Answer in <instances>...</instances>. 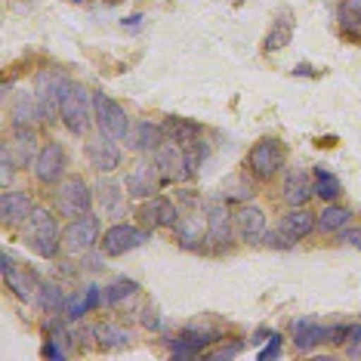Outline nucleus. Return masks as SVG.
<instances>
[{"mask_svg": "<svg viewBox=\"0 0 361 361\" xmlns=\"http://www.w3.org/2000/svg\"><path fill=\"white\" fill-rule=\"evenodd\" d=\"M93 114H96V124H99L102 136L114 139V142H121V139L130 136V118L127 111L121 109L118 102L111 99L109 93H93Z\"/></svg>", "mask_w": 361, "mask_h": 361, "instance_id": "nucleus-1", "label": "nucleus"}, {"mask_svg": "<svg viewBox=\"0 0 361 361\" xmlns=\"http://www.w3.org/2000/svg\"><path fill=\"white\" fill-rule=\"evenodd\" d=\"M28 247L44 259H53L59 253V228H56V216L44 207L31 210V235H28Z\"/></svg>", "mask_w": 361, "mask_h": 361, "instance_id": "nucleus-2", "label": "nucleus"}, {"mask_svg": "<svg viewBox=\"0 0 361 361\" xmlns=\"http://www.w3.org/2000/svg\"><path fill=\"white\" fill-rule=\"evenodd\" d=\"M59 118L68 133L75 136H84L87 127H90V109H87V90L71 84L68 90H65L62 96V105H59Z\"/></svg>", "mask_w": 361, "mask_h": 361, "instance_id": "nucleus-3", "label": "nucleus"}, {"mask_svg": "<svg viewBox=\"0 0 361 361\" xmlns=\"http://www.w3.org/2000/svg\"><path fill=\"white\" fill-rule=\"evenodd\" d=\"M247 167L257 179H272L284 167V145L278 139H262L247 154Z\"/></svg>", "mask_w": 361, "mask_h": 361, "instance_id": "nucleus-4", "label": "nucleus"}, {"mask_svg": "<svg viewBox=\"0 0 361 361\" xmlns=\"http://www.w3.org/2000/svg\"><path fill=\"white\" fill-rule=\"evenodd\" d=\"M90 207H93V195H90L84 179L80 176L65 179L62 188H59V213L62 216H71V219L87 216Z\"/></svg>", "mask_w": 361, "mask_h": 361, "instance_id": "nucleus-5", "label": "nucleus"}, {"mask_svg": "<svg viewBox=\"0 0 361 361\" xmlns=\"http://www.w3.org/2000/svg\"><path fill=\"white\" fill-rule=\"evenodd\" d=\"M68 87H71V80L65 75H59V71H40L37 75L35 93H37V99H40V105H44V111H47V121L56 118V111H59L62 96H65V90Z\"/></svg>", "mask_w": 361, "mask_h": 361, "instance_id": "nucleus-6", "label": "nucleus"}, {"mask_svg": "<svg viewBox=\"0 0 361 361\" xmlns=\"http://www.w3.org/2000/svg\"><path fill=\"white\" fill-rule=\"evenodd\" d=\"M149 235H152L149 228H136V226L118 223V226H111L109 232H105L102 250H105V257H124L127 250H133V247H139V244L149 241Z\"/></svg>", "mask_w": 361, "mask_h": 361, "instance_id": "nucleus-7", "label": "nucleus"}, {"mask_svg": "<svg viewBox=\"0 0 361 361\" xmlns=\"http://www.w3.org/2000/svg\"><path fill=\"white\" fill-rule=\"evenodd\" d=\"M204 213H207V241L213 250H226L232 244V213L223 201H207L204 204Z\"/></svg>", "mask_w": 361, "mask_h": 361, "instance_id": "nucleus-8", "label": "nucleus"}, {"mask_svg": "<svg viewBox=\"0 0 361 361\" xmlns=\"http://www.w3.org/2000/svg\"><path fill=\"white\" fill-rule=\"evenodd\" d=\"M96 241H102V238H99V219L93 213L71 219V226L65 228V250L68 253H87Z\"/></svg>", "mask_w": 361, "mask_h": 361, "instance_id": "nucleus-9", "label": "nucleus"}, {"mask_svg": "<svg viewBox=\"0 0 361 361\" xmlns=\"http://www.w3.org/2000/svg\"><path fill=\"white\" fill-rule=\"evenodd\" d=\"M164 183L161 170L154 161H139L127 176V195L130 198H152L158 192V185Z\"/></svg>", "mask_w": 361, "mask_h": 361, "instance_id": "nucleus-10", "label": "nucleus"}, {"mask_svg": "<svg viewBox=\"0 0 361 361\" xmlns=\"http://www.w3.org/2000/svg\"><path fill=\"white\" fill-rule=\"evenodd\" d=\"M65 173V154H62V145L59 142H47L40 154L35 158V176L40 179L44 185H56Z\"/></svg>", "mask_w": 361, "mask_h": 361, "instance_id": "nucleus-11", "label": "nucleus"}, {"mask_svg": "<svg viewBox=\"0 0 361 361\" xmlns=\"http://www.w3.org/2000/svg\"><path fill=\"white\" fill-rule=\"evenodd\" d=\"M154 164H158L164 183H176V179H185V154H183V145L176 142H161L154 149Z\"/></svg>", "mask_w": 361, "mask_h": 361, "instance_id": "nucleus-12", "label": "nucleus"}, {"mask_svg": "<svg viewBox=\"0 0 361 361\" xmlns=\"http://www.w3.org/2000/svg\"><path fill=\"white\" fill-rule=\"evenodd\" d=\"M204 238H207V213H188L179 216L176 223V241L188 250L204 247Z\"/></svg>", "mask_w": 361, "mask_h": 361, "instance_id": "nucleus-13", "label": "nucleus"}, {"mask_svg": "<svg viewBox=\"0 0 361 361\" xmlns=\"http://www.w3.org/2000/svg\"><path fill=\"white\" fill-rule=\"evenodd\" d=\"M281 195H284V201L290 204V207H306V201L315 195V185L309 183V173L302 167H293V170H287V176H284V188H281Z\"/></svg>", "mask_w": 361, "mask_h": 361, "instance_id": "nucleus-14", "label": "nucleus"}, {"mask_svg": "<svg viewBox=\"0 0 361 361\" xmlns=\"http://www.w3.org/2000/svg\"><path fill=\"white\" fill-rule=\"evenodd\" d=\"M235 226H238V235H241L247 244H259L262 238H266V213L259 207L244 204V207L235 213Z\"/></svg>", "mask_w": 361, "mask_h": 361, "instance_id": "nucleus-15", "label": "nucleus"}, {"mask_svg": "<svg viewBox=\"0 0 361 361\" xmlns=\"http://www.w3.org/2000/svg\"><path fill=\"white\" fill-rule=\"evenodd\" d=\"M0 262H4V278H6V284H10V290L16 293L19 300H40V284L35 281L31 275H19L16 272V262H13V257H0Z\"/></svg>", "mask_w": 361, "mask_h": 361, "instance_id": "nucleus-16", "label": "nucleus"}, {"mask_svg": "<svg viewBox=\"0 0 361 361\" xmlns=\"http://www.w3.org/2000/svg\"><path fill=\"white\" fill-rule=\"evenodd\" d=\"M87 158H90V167H96L99 173H111V170L121 164V152L114 149V139L102 136V139H93V142L87 145Z\"/></svg>", "mask_w": 361, "mask_h": 361, "instance_id": "nucleus-17", "label": "nucleus"}, {"mask_svg": "<svg viewBox=\"0 0 361 361\" xmlns=\"http://www.w3.org/2000/svg\"><path fill=\"white\" fill-rule=\"evenodd\" d=\"M142 219L149 228H161V226H176L179 223V210L173 207V201L167 198H152L142 207Z\"/></svg>", "mask_w": 361, "mask_h": 361, "instance_id": "nucleus-18", "label": "nucleus"}, {"mask_svg": "<svg viewBox=\"0 0 361 361\" xmlns=\"http://www.w3.org/2000/svg\"><path fill=\"white\" fill-rule=\"evenodd\" d=\"M40 118H47V111H44V105H40L37 93L35 96L22 93L19 99H16V105H13V124L16 127H35Z\"/></svg>", "mask_w": 361, "mask_h": 361, "instance_id": "nucleus-19", "label": "nucleus"}, {"mask_svg": "<svg viewBox=\"0 0 361 361\" xmlns=\"http://www.w3.org/2000/svg\"><path fill=\"white\" fill-rule=\"evenodd\" d=\"M31 210L35 207H31V198L25 192H4V198H0V219H4V226L19 223Z\"/></svg>", "mask_w": 361, "mask_h": 361, "instance_id": "nucleus-20", "label": "nucleus"}, {"mask_svg": "<svg viewBox=\"0 0 361 361\" xmlns=\"http://www.w3.org/2000/svg\"><path fill=\"white\" fill-rule=\"evenodd\" d=\"M127 139H130V149L154 152L161 145V139H164V127H154V124H149V121H139V124L133 127V133H130Z\"/></svg>", "mask_w": 361, "mask_h": 361, "instance_id": "nucleus-21", "label": "nucleus"}, {"mask_svg": "<svg viewBox=\"0 0 361 361\" xmlns=\"http://www.w3.org/2000/svg\"><path fill=\"white\" fill-rule=\"evenodd\" d=\"M315 226H318V216H315V213H309L306 207H293L284 216V223H281L284 232L293 235L297 241H302L306 235H312V228H315Z\"/></svg>", "mask_w": 361, "mask_h": 361, "instance_id": "nucleus-22", "label": "nucleus"}, {"mask_svg": "<svg viewBox=\"0 0 361 361\" xmlns=\"http://www.w3.org/2000/svg\"><path fill=\"white\" fill-rule=\"evenodd\" d=\"M293 340H297V349L300 352H309V349H315L318 343H327V327L322 324H315V322H297L293 324Z\"/></svg>", "mask_w": 361, "mask_h": 361, "instance_id": "nucleus-23", "label": "nucleus"}, {"mask_svg": "<svg viewBox=\"0 0 361 361\" xmlns=\"http://www.w3.org/2000/svg\"><path fill=\"white\" fill-rule=\"evenodd\" d=\"M164 136H167L170 142H176V145H188V142H195V139L201 136V124H195V121H183V118H167V124H164Z\"/></svg>", "mask_w": 361, "mask_h": 361, "instance_id": "nucleus-24", "label": "nucleus"}, {"mask_svg": "<svg viewBox=\"0 0 361 361\" xmlns=\"http://www.w3.org/2000/svg\"><path fill=\"white\" fill-rule=\"evenodd\" d=\"M93 336L99 340V346H105V349H118V346H130V343H133V334H130L127 327L105 324V322L93 327Z\"/></svg>", "mask_w": 361, "mask_h": 361, "instance_id": "nucleus-25", "label": "nucleus"}, {"mask_svg": "<svg viewBox=\"0 0 361 361\" xmlns=\"http://www.w3.org/2000/svg\"><path fill=\"white\" fill-rule=\"evenodd\" d=\"M352 219V210L340 207V204H327V207L318 213V228L322 232H340V228H346Z\"/></svg>", "mask_w": 361, "mask_h": 361, "instance_id": "nucleus-26", "label": "nucleus"}, {"mask_svg": "<svg viewBox=\"0 0 361 361\" xmlns=\"http://www.w3.org/2000/svg\"><path fill=\"white\" fill-rule=\"evenodd\" d=\"M96 192H99V207L105 210V216H118V213L124 210V192L114 183H105L102 179Z\"/></svg>", "mask_w": 361, "mask_h": 361, "instance_id": "nucleus-27", "label": "nucleus"}, {"mask_svg": "<svg viewBox=\"0 0 361 361\" xmlns=\"http://www.w3.org/2000/svg\"><path fill=\"white\" fill-rule=\"evenodd\" d=\"M312 185H315L318 198H324V201H336V198H340V192H343L340 179H336L334 173H327L324 167L315 170V179H312Z\"/></svg>", "mask_w": 361, "mask_h": 361, "instance_id": "nucleus-28", "label": "nucleus"}, {"mask_svg": "<svg viewBox=\"0 0 361 361\" xmlns=\"http://www.w3.org/2000/svg\"><path fill=\"white\" fill-rule=\"evenodd\" d=\"M290 35H293L290 19H278L275 28L269 31V37H266V53H275V50H281V47H287L290 44Z\"/></svg>", "mask_w": 361, "mask_h": 361, "instance_id": "nucleus-29", "label": "nucleus"}, {"mask_svg": "<svg viewBox=\"0 0 361 361\" xmlns=\"http://www.w3.org/2000/svg\"><path fill=\"white\" fill-rule=\"evenodd\" d=\"M99 302H102V293H99V287H90V290L84 293V297L71 300V302H68V306H65V309H68V318H80V315H87V312L93 309V306H99Z\"/></svg>", "mask_w": 361, "mask_h": 361, "instance_id": "nucleus-30", "label": "nucleus"}, {"mask_svg": "<svg viewBox=\"0 0 361 361\" xmlns=\"http://www.w3.org/2000/svg\"><path fill=\"white\" fill-rule=\"evenodd\" d=\"M136 290H139V284H136V281H130V278H121V281H114V284L105 287L102 300H105V306H114V302L127 300L130 293H136Z\"/></svg>", "mask_w": 361, "mask_h": 361, "instance_id": "nucleus-31", "label": "nucleus"}, {"mask_svg": "<svg viewBox=\"0 0 361 361\" xmlns=\"http://www.w3.org/2000/svg\"><path fill=\"white\" fill-rule=\"evenodd\" d=\"M183 154H185V179H188V176H195V173H198L201 161L207 158V145H204V142H198V139H195V142L183 145Z\"/></svg>", "mask_w": 361, "mask_h": 361, "instance_id": "nucleus-32", "label": "nucleus"}, {"mask_svg": "<svg viewBox=\"0 0 361 361\" xmlns=\"http://www.w3.org/2000/svg\"><path fill=\"white\" fill-rule=\"evenodd\" d=\"M40 302H44L47 312H56V309L65 306V297L56 284H40Z\"/></svg>", "mask_w": 361, "mask_h": 361, "instance_id": "nucleus-33", "label": "nucleus"}, {"mask_svg": "<svg viewBox=\"0 0 361 361\" xmlns=\"http://www.w3.org/2000/svg\"><path fill=\"white\" fill-rule=\"evenodd\" d=\"M340 28L352 37H361V13H349V10H340Z\"/></svg>", "mask_w": 361, "mask_h": 361, "instance_id": "nucleus-34", "label": "nucleus"}, {"mask_svg": "<svg viewBox=\"0 0 361 361\" xmlns=\"http://www.w3.org/2000/svg\"><path fill=\"white\" fill-rule=\"evenodd\" d=\"M266 241H269V247H281V250H290L293 244H297V238H293V235H287L284 228H278V232H266Z\"/></svg>", "mask_w": 361, "mask_h": 361, "instance_id": "nucleus-35", "label": "nucleus"}, {"mask_svg": "<svg viewBox=\"0 0 361 361\" xmlns=\"http://www.w3.org/2000/svg\"><path fill=\"white\" fill-rule=\"evenodd\" d=\"M244 346H241V343H232V346H223V349H213L210 352V355L207 358H235L238 355V352H241Z\"/></svg>", "mask_w": 361, "mask_h": 361, "instance_id": "nucleus-36", "label": "nucleus"}, {"mask_svg": "<svg viewBox=\"0 0 361 361\" xmlns=\"http://www.w3.org/2000/svg\"><path fill=\"white\" fill-rule=\"evenodd\" d=\"M275 355H281V336H272V343H269V346L259 352L262 361H266V358H275Z\"/></svg>", "mask_w": 361, "mask_h": 361, "instance_id": "nucleus-37", "label": "nucleus"}, {"mask_svg": "<svg viewBox=\"0 0 361 361\" xmlns=\"http://www.w3.org/2000/svg\"><path fill=\"white\" fill-rule=\"evenodd\" d=\"M0 164H4V185H6V179L13 176V154L6 145H4V152H0Z\"/></svg>", "mask_w": 361, "mask_h": 361, "instance_id": "nucleus-38", "label": "nucleus"}, {"mask_svg": "<svg viewBox=\"0 0 361 361\" xmlns=\"http://www.w3.org/2000/svg\"><path fill=\"white\" fill-rule=\"evenodd\" d=\"M343 241L361 250V228H346V232H343Z\"/></svg>", "mask_w": 361, "mask_h": 361, "instance_id": "nucleus-39", "label": "nucleus"}, {"mask_svg": "<svg viewBox=\"0 0 361 361\" xmlns=\"http://www.w3.org/2000/svg\"><path fill=\"white\" fill-rule=\"evenodd\" d=\"M44 355H47V358H65V349L56 346V343H47V346H44Z\"/></svg>", "mask_w": 361, "mask_h": 361, "instance_id": "nucleus-40", "label": "nucleus"}, {"mask_svg": "<svg viewBox=\"0 0 361 361\" xmlns=\"http://www.w3.org/2000/svg\"><path fill=\"white\" fill-rule=\"evenodd\" d=\"M340 10H349V13H361V0H343Z\"/></svg>", "mask_w": 361, "mask_h": 361, "instance_id": "nucleus-41", "label": "nucleus"}, {"mask_svg": "<svg viewBox=\"0 0 361 361\" xmlns=\"http://www.w3.org/2000/svg\"><path fill=\"white\" fill-rule=\"evenodd\" d=\"M139 19H142V16H127V19H124V28H136Z\"/></svg>", "mask_w": 361, "mask_h": 361, "instance_id": "nucleus-42", "label": "nucleus"}]
</instances>
